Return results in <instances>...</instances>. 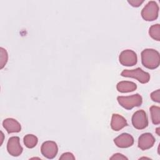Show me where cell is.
I'll return each instance as SVG.
<instances>
[{
  "instance_id": "cell-14",
  "label": "cell",
  "mask_w": 160,
  "mask_h": 160,
  "mask_svg": "<svg viewBox=\"0 0 160 160\" xmlns=\"http://www.w3.org/2000/svg\"><path fill=\"white\" fill-rule=\"evenodd\" d=\"M23 141L25 146L28 148H34L38 142V138L32 134H28L25 135L23 138Z\"/></svg>"
},
{
  "instance_id": "cell-7",
  "label": "cell",
  "mask_w": 160,
  "mask_h": 160,
  "mask_svg": "<svg viewBox=\"0 0 160 160\" xmlns=\"http://www.w3.org/2000/svg\"><path fill=\"white\" fill-rule=\"evenodd\" d=\"M41 152L43 156L51 159L54 158L58 152L57 144L52 141H46L44 142L41 147Z\"/></svg>"
},
{
  "instance_id": "cell-2",
  "label": "cell",
  "mask_w": 160,
  "mask_h": 160,
  "mask_svg": "<svg viewBox=\"0 0 160 160\" xmlns=\"http://www.w3.org/2000/svg\"><path fill=\"white\" fill-rule=\"evenodd\" d=\"M118 103L126 109H132L134 107H139L142 104V99L140 94H135L128 96H118Z\"/></svg>"
},
{
  "instance_id": "cell-13",
  "label": "cell",
  "mask_w": 160,
  "mask_h": 160,
  "mask_svg": "<svg viewBox=\"0 0 160 160\" xmlns=\"http://www.w3.org/2000/svg\"><path fill=\"white\" fill-rule=\"evenodd\" d=\"M116 88L120 92H129L135 91L137 89V85L135 82L132 81H122L117 84Z\"/></svg>"
},
{
  "instance_id": "cell-20",
  "label": "cell",
  "mask_w": 160,
  "mask_h": 160,
  "mask_svg": "<svg viewBox=\"0 0 160 160\" xmlns=\"http://www.w3.org/2000/svg\"><path fill=\"white\" fill-rule=\"evenodd\" d=\"M144 0H128V2L132 7L135 8L140 6L144 2Z\"/></svg>"
},
{
  "instance_id": "cell-22",
  "label": "cell",
  "mask_w": 160,
  "mask_h": 160,
  "mask_svg": "<svg viewBox=\"0 0 160 160\" xmlns=\"http://www.w3.org/2000/svg\"><path fill=\"white\" fill-rule=\"evenodd\" d=\"M159 128H158L157 129H156V132H157V133H158V134L159 136L160 135V134H159V132H158V131H159Z\"/></svg>"
},
{
  "instance_id": "cell-8",
  "label": "cell",
  "mask_w": 160,
  "mask_h": 160,
  "mask_svg": "<svg viewBox=\"0 0 160 160\" xmlns=\"http://www.w3.org/2000/svg\"><path fill=\"white\" fill-rule=\"evenodd\" d=\"M7 150L12 156L17 157L21 154L23 148L20 144V139L18 136L11 137L7 143Z\"/></svg>"
},
{
  "instance_id": "cell-1",
  "label": "cell",
  "mask_w": 160,
  "mask_h": 160,
  "mask_svg": "<svg viewBox=\"0 0 160 160\" xmlns=\"http://www.w3.org/2000/svg\"><path fill=\"white\" fill-rule=\"evenodd\" d=\"M141 62L142 65L149 69L157 68L160 64V55L154 49H145L141 52Z\"/></svg>"
},
{
  "instance_id": "cell-5",
  "label": "cell",
  "mask_w": 160,
  "mask_h": 160,
  "mask_svg": "<svg viewBox=\"0 0 160 160\" xmlns=\"http://www.w3.org/2000/svg\"><path fill=\"white\" fill-rule=\"evenodd\" d=\"M131 121L134 128L137 129H145L148 125V120L146 113L142 109L138 110L133 114Z\"/></svg>"
},
{
  "instance_id": "cell-3",
  "label": "cell",
  "mask_w": 160,
  "mask_h": 160,
  "mask_svg": "<svg viewBox=\"0 0 160 160\" xmlns=\"http://www.w3.org/2000/svg\"><path fill=\"white\" fill-rule=\"evenodd\" d=\"M121 75L123 77L134 78L142 84H146L150 80V74L148 72L144 71L140 68H137L131 70H123L121 72Z\"/></svg>"
},
{
  "instance_id": "cell-21",
  "label": "cell",
  "mask_w": 160,
  "mask_h": 160,
  "mask_svg": "<svg viewBox=\"0 0 160 160\" xmlns=\"http://www.w3.org/2000/svg\"><path fill=\"white\" fill-rule=\"evenodd\" d=\"M110 159H128V158L121 153H116L110 158Z\"/></svg>"
},
{
  "instance_id": "cell-4",
  "label": "cell",
  "mask_w": 160,
  "mask_h": 160,
  "mask_svg": "<svg viewBox=\"0 0 160 160\" xmlns=\"http://www.w3.org/2000/svg\"><path fill=\"white\" fill-rule=\"evenodd\" d=\"M159 6L154 1H150L141 11V16L146 21H152L158 17Z\"/></svg>"
},
{
  "instance_id": "cell-16",
  "label": "cell",
  "mask_w": 160,
  "mask_h": 160,
  "mask_svg": "<svg viewBox=\"0 0 160 160\" xmlns=\"http://www.w3.org/2000/svg\"><path fill=\"white\" fill-rule=\"evenodd\" d=\"M149 34L153 39L159 41H160V25L159 24L152 25L149 28Z\"/></svg>"
},
{
  "instance_id": "cell-11",
  "label": "cell",
  "mask_w": 160,
  "mask_h": 160,
  "mask_svg": "<svg viewBox=\"0 0 160 160\" xmlns=\"http://www.w3.org/2000/svg\"><path fill=\"white\" fill-rule=\"evenodd\" d=\"M2 126L8 133L19 132L21 130L20 123L13 118H6L2 122Z\"/></svg>"
},
{
  "instance_id": "cell-17",
  "label": "cell",
  "mask_w": 160,
  "mask_h": 160,
  "mask_svg": "<svg viewBox=\"0 0 160 160\" xmlns=\"http://www.w3.org/2000/svg\"><path fill=\"white\" fill-rule=\"evenodd\" d=\"M0 52H1V57H0V69H2L8 60V54L7 51L4 49L3 48H0Z\"/></svg>"
},
{
  "instance_id": "cell-19",
  "label": "cell",
  "mask_w": 160,
  "mask_h": 160,
  "mask_svg": "<svg viewBox=\"0 0 160 160\" xmlns=\"http://www.w3.org/2000/svg\"><path fill=\"white\" fill-rule=\"evenodd\" d=\"M59 159H63V160H71V159H72V160H74L75 159V157L73 155L72 153L71 152H64L63 153L61 157L59 158Z\"/></svg>"
},
{
  "instance_id": "cell-15",
  "label": "cell",
  "mask_w": 160,
  "mask_h": 160,
  "mask_svg": "<svg viewBox=\"0 0 160 160\" xmlns=\"http://www.w3.org/2000/svg\"><path fill=\"white\" fill-rule=\"evenodd\" d=\"M151 120L154 124L158 125L160 123V108L157 106H152L149 108Z\"/></svg>"
},
{
  "instance_id": "cell-18",
  "label": "cell",
  "mask_w": 160,
  "mask_h": 160,
  "mask_svg": "<svg viewBox=\"0 0 160 160\" xmlns=\"http://www.w3.org/2000/svg\"><path fill=\"white\" fill-rule=\"evenodd\" d=\"M151 99L156 102H160V89H157L151 93Z\"/></svg>"
},
{
  "instance_id": "cell-10",
  "label": "cell",
  "mask_w": 160,
  "mask_h": 160,
  "mask_svg": "<svg viewBox=\"0 0 160 160\" xmlns=\"http://www.w3.org/2000/svg\"><path fill=\"white\" fill-rule=\"evenodd\" d=\"M114 142L120 148H127L134 144L133 137L128 133H122L114 139Z\"/></svg>"
},
{
  "instance_id": "cell-12",
  "label": "cell",
  "mask_w": 160,
  "mask_h": 160,
  "mask_svg": "<svg viewBox=\"0 0 160 160\" xmlns=\"http://www.w3.org/2000/svg\"><path fill=\"white\" fill-rule=\"evenodd\" d=\"M128 126L126 119L120 114H113L111 121V128L112 130L118 131Z\"/></svg>"
},
{
  "instance_id": "cell-9",
  "label": "cell",
  "mask_w": 160,
  "mask_h": 160,
  "mask_svg": "<svg viewBox=\"0 0 160 160\" xmlns=\"http://www.w3.org/2000/svg\"><path fill=\"white\" fill-rule=\"evenodd\" d=\"M155 141V138L152 134L143 133L138 138V147L142 151L147 150L153 146Z\"/></svg>"
},
{
  "instance_id": "cell-6",
  "label": "cell",
  "mask_w": 160,
  "mask_h": 160,
  "mask_svg": "<svg viewBox=\"0 0 160 160\" xmlns=\"http://www.w3.org/2000/svg\"><path fill=\"white\" fill-rule=\"evenodd\" d=\"M119 62L124 66H134L138 62L137 54L132 50H124L119 56Z\"/></svg>"
}]
</instances>
